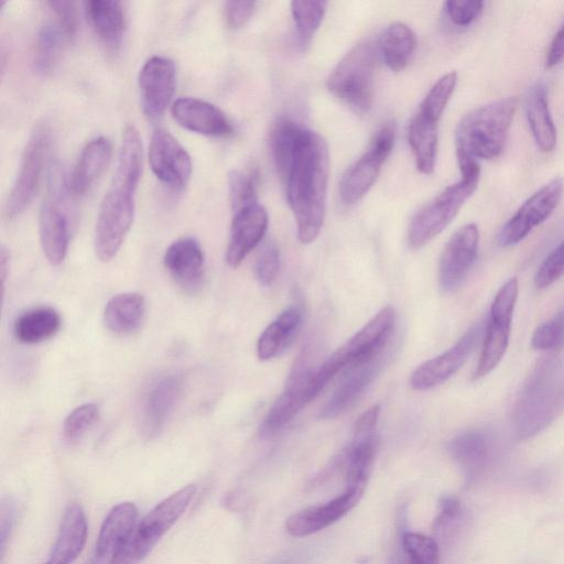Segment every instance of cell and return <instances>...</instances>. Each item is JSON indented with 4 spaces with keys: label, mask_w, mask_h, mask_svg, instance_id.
<instances>
[{
    "label": "cell",
    "mask_w": 564,
    "mask_h": 564,
    "mask_svg": "<svg viewBox=\"0 0 564 564\" xmlns=\"http://www.w3.org/2000/svg\"><path fill=\"white\" fill-rule=\"evenodd\" d=\"M65 39L67 37L56 22L41 25L32 50V65L36 73L45 75L55 67Z\"/></svg>",
    "instance_id": "8d00e7d4"
},
{
    "label": "cell",
    "mask_w": 564,
    "mask_h": 564,
    "mask_svg": "<svg viewBox=\"0 0 564 564\" xmlns=\"http://www.w3.org/2000/svg\"><path fill=\"white\" fill-rule=\"evenodd\" d=\"M149 164L154 175L174 189L183 188L192 174L191 156L165 129H156L149 144Z\"/></svg>",
    "instance_id": "9a60e30c"
},
{
    "label": "cell",
    "mask_w": 564,
    "mask_h": 564,
    "mask_svg": "<svg viewBox=\"0 0 564 564\" xmlns=\"http://www.w3.org/2000/svg\"><path fill=\"white\" fill-rule=\"evenodd\" d=\"M384 357L382 351L347 369L348 373L322 408L319 416L324 420L334 419L349 409L372 382L382 367Z\"/></svg>",
    "instance_id": "7402d4cb"
},
{
    "label": "cell",
    "mask_w": 564,
    "mask_h": 564,
    "mask_svg": "<svg viewBox=\"0 0 564 564\" xmlns=\"http://www.w3.org/2000/svg\"><path fill=\"white\" fill-rule=\"evenodd\" d=\"M517 106L518 100L508 97L467 112L456 129V154L476 161L499 156L505 148Z\"/></svg>",
    "instance_id": "277c9868"
},
{
    "label": "cell",
    "mask_w": 564,
    "mask_h": 564,
    "mask_svg": "<svg viewBox=\"0 0 564 564\" xmlns=\"http://www.w3.org/2000/svg\"><path fill=\"white\" fill-rule=\"evenodd\" d=\"M195 492L196 486L187 485L159 502L135 523L108 564H139L185 512Z\"/></svg>",
    "instance_id": "8992f818"
},
{
    "label": "cell",
    "mask_w": 564,
    "mask_h": 564,
    "mask_svg": "<svg viewBox=\"0 0 564 564\" xmlns=\"http://www.w3.org/2000/svg\"><path fill=\"white\" fill-rule=\"evenodd\" d=\"M563 187V180L555 177L533 193L500 229L497 236L499 246L519 243L545 221L560 204Z\"/></svg>",
    "instance_id": "7c38bea8"
},
{
    "label": "cell",
    "mask_w": 564,
    "mask_h": 564,
    "mask_svg": "<svg viewBox=\"0 0 564 564\" xmlns=\"http://www.w3.org/2000/svg\"><path fill=\"white\" fill-rule=\"evenodd\" d=\"M84 6L86 18L98 37L110 47L119 46L126 29V17L121 2L89 0Z\"/></svg>",
    "instance_id": "f546056e"
},
{
    "label": "cell",
    "mask_w": 564,
    "mask_h": 564,
    "mask_svg": "<svg viewBox=\"0 0 564 564\" xmlns=\"http://www.w3.org/2000/svg\"><path fill=\"white\" fill-rule=\"evenodd\" d=\"M518 290V280L512 278L509 279L495 295L485 328L481 352L473 373V380H478L487 376L498 366L505 356L509 344Z\"/></svg>",
    "instance_id": "9c48e42d"
},
{
    "label": "cell",
    "mask_w": 564,
    "mask_h": 564,
    "mask_svg": "<svg viewBox=\"0 0 564 564\" xmlns=\"http://www.w3.org/2000/svg\"><path fill=\"white\" fill-rule=\"evenodd\" d=\"M163 263L169 274L181 286L194 291L202 284L205 257L196 239L183 237L173 241L165 250Z\"/></svg>",
    "instance_id": "603a6c76"
},
{
    "label": "cell",
    "mask_w": 564,
    "mask_h": 564,
    "mask_svg": "<svg viewBox=\"0 0 564 564\" xmlns=\"http://www.w3.org/2000/svg\"><path fill=\"white\" fill-rule=\"evenodd\" d=\"M481 332V324L474 325L449 349L421 364L411 375V388L419 391L429 390L449 379L464 365L477 345Z\"/></svg>",
    "instance_id": "2e32d148"
},
{
    "label": "cell",
    "mask_w": 564,
    "mask_h": 564,
    "mask_svg": "<svg viewBox=\"0 0 564 564\" xmlns=\"http://www.w3.org/2000/svg\"><path fill=\"white\" fill-rule=\"evenodd\" d=\"M172 116L183 128L208 137H229L234 127L217 106L195 97H182L172 105Z\"/></svg>",
    "instance_id": "44dd1931"
},
{
    "label": "cell",
    "mask_w": 564,
    "mask_h": 564,
    "mask_svg": "<svg viewBox=\"0 0 564 564\" xmlns=\"http://www.w3.org/2000/svg\"><path fill=\"white\" fill-rule=\"evenodd\" d=\"M304 128L288 117H280L272 124L269 148L272 161L281 180L285 181L291 169Z\"/></svg>",
    "instance_id": "4dcf8cb0"
},
{
    "label": "cell",
    "mask_w": 564,
    "mask_h": 564,
    "mask_svg": "<svg viewBox=\"0 0 564 564\" xmlns=\"http://www.w3.org/2000/svg\"><path fill=\"white\" fill-rule=\"evenodd\" d=\"M98 406L95 403H84L75 408L65 419L63 435L68 442L82 438L98 419Z\"/></svg>",
    "instance_id": "7bdbcfd3"
},
{
    "label": "cell",
    "mask_w": 564,
    "mask_h": 564,
    "mask_svg": "<svg viewBox=\"0 0 564 564\" xmlns=\"http://www.w3.org/2000/svg\"><path fill=\"white\" fill-rule=\"evenodd\" d=\"M564 275V240L561 241L542 261L534 283L536 288L544 289Z\"/></svg>",
    "instance_id": "f6af8a7d"
},
{
    "label": "cell",
    "mask_w": 564,
    "mask_h": 564,
    "mask_svg": "<svg viewBox=\"0 0 564 564\" xmlns=\"http://www.w3.org/2000/svg\"><path fill=\"white\" fill-rule=\"evenodd\" d=\"M525 115L538 148L542 152H551L556 144L557 133L549 107L547 89L543 83H536L530 89Z\"/></svg>",
    "instance_id": "f1b7e54d"
},
{
    "label": "cell",
    "mask_w": 564,
    "mask_h": 564,
    "mask_svg": "<svg viewBox=\"0 0 564 564\" xmlns=\"http://www.w3.org/2000/svg\"><path fill=\"white\" fill-rule=\"evenodd\" d=\"M62 324L59 313L51 306H37L20 314L13 333L23 344H39L55 336Z\"/></svg>",
    "instance_id": "836d02e7"
},
{
    "label": "cell",
    "mask_w": 564,
    "mask_h": 564,
    "mask_svg": "<svg viewBox=\"0 0 564 564\" xmlns=\"http://www.w3.org/2000/svg\"><path fill=\"white\" fill-rule=\"evenodd\" d=\"M325 1H292L291 13L302 44L311 41L325 15Z\"/></svg>",
    "instance_id": "f35d334b"
},
{
    "label": "cell",
    "mask_w": 564,
    "mask_h": 564,
    "mask_svg": "<svg viewBox=\"0 0 564 564\" xmlns=\"http://www.w3.org/2000/svg\"><path fill=\"white\" fill-rule=\"evenodd\" d=\"M51 143L50 129L40 123L32 130L24 147L19 171L4 204L8 219L19 216L33 199Z\"/></svg>",
    "instance_id": "8fae6325"
},
{
    "label": "cell",
    "mask_w": 564,
    "mask_h": 564,
    "mask_svg": "<svg viewBox=\"0 0 564 564\" xmlns=\"http://www.w3.org/2000/svg\"><path fill=\"white\" fill-rule=\"evenodd\" d=\"M254 1H226L224 4V19L230 29L243 26L253 14Z\"/></svg>",
    "instance_id": "c3c4849f"
},
{
    "label": "cell",
    "mask_w": 564,
    "mask_h": 564,
    "mask_svg": "<svg viewBox=\"0 0 564 564\" xmlns=\"http://www.w3.org/2000/svg\"><path fill=\"white\" fill-rule=\"evenodd\" d=\"M112 153L111 141L104 135L89 140L82 149L72 171L68 187L73 195H84L108 165Z\"/></svg>",
    "instance_id": "83f0119b"
},
{
    "label": "cell",
    "mask_w": 564,
    "mask_h": 564,
    "mask_svg": "<svg viewBox=\"0 0 564 564\" xmlns=\"http://www.w3.org/2000/svg\"><path fill=\"white\" fill-rule=\"evenodd\" d=\"M268 223V213L259 203L234 212L226 248V262L229 267H238L257 247L267 231Z\"/></svg>",
    "instance_id": "d6986e66"
},
{
    "label": "cell",
    "mask_w": 564,
    "mask_h": 564,
    "mask_svg": "<svg viewBox=\"0 0 564 564\" xmlns=\"http://www.w3.org/2000/svg\"><path fill=\"white\" fill-rule=\"evenodd\" d=\"M492 451V435L481 429L462 432L448 443L451 456L469 480L475 479L485 470Z\"/></svg>",
    "instance_id": "d4e9b609"
},
{
    "label": "cell",
    "mask_w": 564,
    "mask_h": 564,
    "mask_svg": "<svg viewBox=\"0 0 564 564\" xmlns=\"http://www.w3.org/2000/svg\"><path fill=\"white\" fill-rule=\"evenodd\" d=\"M56 17V23L67 40L75 36L78 26L76 3L70 0H50L47 2Z\"/></svg>",
    "instance_id": "7dc6e473"
},
{
    "label": "cell",
    "mask_w": 564,
    "mask_h": 564,
    "mask_svg": "<svg viewBox=\"0 0 564 564\" xmlns=\"http://www.w3.org/2000/svg\"><path fill=\"white\" fill-rule=\"evenodd\" d=\"M87 519L76 502L64 510L57 536L44 564H72L82 553L87 540Z\"/></svg>",
    "instance_id": "484cf974"
},
{
    "label": "cell",
    "mask_w": 564,
    "mask_h": 564,
    "mask_svg": "<svg viewBox=\"0 0 564 564\" xmlns=\"http://www.w3.org/2000/svg\"><path fill=\"white\" fill-rule=\"evenodd\" d=\"M378 47L365 42L352 47L327 79L328 90L355 111L365 113L372 106Z\"/></svg>",
    "instance_id": "52a82bcc"
},
{
    "label": "cell",
    "mask_w": 564,
    "mask_h": 564,
    "mask_svg": "<svg viewBox=\"0 0 564 564\" xmlns=\"http://www.w3.org/2000/svg\"><path fill=\"white\" fill-rule=\"evenodd\" d=\"M564 412V357L549 356L528 377L512 408L511 422L519 440H529Z\"/></svg>",
    "instance_id": "3957f363"
},
{
    "label": "cell",
    "mask_w": 564,
    "mask_h": 564,
    "mask_svg": "<svg viewBox=\"0 0 564 564\" xmlns=\"http://www.w3.org/2000/svg\"><path fill=\"white\" fill-rule=\"evenodd\" d=\"M138 522V509L132 502L115 506L106 516L96 541L95 556L107 561L117 553Z\"/></svg>",
    "instance_id": "4316f807"
},
{
    "label": "cell",
    "mask_w": 564,
    "mask_h": 564,
    "mask_svg": "<svg viewBox=\"0 0 564 564\" xmlns=\"http://www.w3.org/2000/svg\"><path fill=\"white\" fill-rule=\"evenodd\" d=\"M175 86L174 62L162 55L149 57L139 73V88L143 112L156 119L170 104Z\"/></svg>",
    "instance_id": "e0dca14e"
},
{
    "label": "cell",
    "mask_w": 564,
    "mask_h": 564,
    "mask_svg": "<svg viewBox=\"0 0 564 564\" xmlns=\"http://www.w3.org/2000/svg\"><path fill=\"white\" fill-rule=\"evenodd\" d=\"M329 152L325 139L305 129L284 181L299 240L313 242L325 219Z\"/></svg>",
    "instance_id": "7a4b0ae2"
},
{
    "label": "cell",
    "mask_w": 564,
    "mask_h": 564,
    "mask_svg": "<svg viewBox=\"0 0 564 564\" xmlns=\"http://www.w3.org/2000/svg\"><path fill=\"white\" fill-rule=\"evenodd\" d=\"M416 45L414 31L403 22H393L380 35L378 51L387 66L399 72L408 66Z\"/></svg>",
    "instance_id": "e575fe53"
},
{
    "label": "cell",
    "mask_w": 564,
    "mask_h": 564,
    "mask_svg": "<svg viewBox=\"0 0 564 564\" xmlns=\"http://www.w3.org/2000/svg\"><path fill=\"white\" fill-rule=\"evenodd\" d=\"M437 126L416 112L410 121L408 141L414 154L416 169L423 174H431L435 167L437 154Z\"/></svg>",
    "instance_id": "d590c367"
},
{
    "label": "cell",
    "mask_w": 564,
    "mask_h": 564,
    "mask_svg": "<svg viewBox=\"0 0 564 564\" xmlns=\"http://www.w3.org/2000/svg\"><path fill=\"white\" fill-rule=\"evenodd\" d=\"M280 267V252L272 241L265 242L254 262V274L263 286H270L276 279Z\"/></svg>",
    "instance_id": "ee69618b"
},
{
    "label": "cell",
    "mask_w": 564,
    "mask_h": 564,
    "mask_svg": "<svg viewBox=\"0 0 564 564\" xmlns=\"http://www.w3.org/2000/svg\"><path fill=\"white\" fill-rule=\"evenodd\" d=\"M183 386V377L175 372L162 375L149 384L139 415L140 430L145 437L161 433L181 399Z\"/></svg>",
    "instance_id": "4fadbf2b"
},
{
    "label": "cell",
    "mask_w": 564,
    "mask_h": 564,
    "mask_svg": "<svg viewBox=\"0 0 564 564\" xmlns=\"http://www.w3.org/2000/svg\"><path fill=\"white\" fill-rule=\"evenodd\" d=\"M141 165L139 131L133 124H127L121 135L117 166L96 219L94 248L102 262L110 261L118 253L132 225Z\"/></svg>",
    "instance_id": "6da1fadb"
},
{
    "label": "cell",
    "mask_w": 564,
    "mask_h": 564,
    "mask_svg": "<svg viewBox=\"0 0 564 564\" xmlns=\"http://www.w3.org/2000/svg\"><path fill=\"white\" fill-rule=\"evenodd\" d=\"M315 369L297 367L290 376L284 390L268 411L261 425L263 436H272L282 430L312 400V377Z\"/></svg>",
    "instance_id": "ac0fdd59"
},
{
    "label": "cell",
    "mask_w": 564,
    "mask_h": 564,
    "mask_svg": "<svg viewBox=\"0 0 564 564\" xmlns=\"http://www.w3.org/2000/svg\"><path fill=\"white\" fill-rule=\"evenodd\" d=\"M531 345L544 351H555L564 346V306L535 328Z\"/></svg>",
    "instance_id": "b9f144b4"
},
{
    "label": "cell",
    "mask_w": 564,
    "mask_h": 564,
    "mask_svg": "<svg viewBox=\"0 0 564 564\" xmlns=\"http://www.w3.org/2000/svg\"><path fill=\"white\" fill-rule=\"evenodd\" d=\"M395 131L393 121L381 124L375 132L367 151L346 170L339 183V196L344 204L357 203L372 187L381 165L393 149Z\"/></svg>",
    "instance_id": "30bf717a"
},
{
    "label": "cell",
    "mask_w": 564,
    "mask_h": 564,
    "mask_svg": "<svg viewBox=\"0 0 564 564\" xmlns=\"http://www.w3.org/2000/svg\"><path fill=\"white\" fill-rule=\"evenodd\" d=\"M39 234L42 250L52 265H58L66 257L69 240L68 219L55 193L42 203L39 215Z\"/></svg>",
    "instance_id": "cb8c5ba5"
},
{
    "label": "cell",
    "mask_w": 564,
    "mask_h": 564,
    "mask_svg": "<svg viewBox=\"0 0 564 564\" xmlns=\"http://www.w3.org/2000/svg\"><path fill=\"white\" fill-rule=\"evenodd\" d=\"M258 173L256 170H232L228 174L229 199L236 212L257 202Z\"/></svg>",
    "instance_id": "60d3db41"
},
{
    "label": "cell",
    "mask_w": 564,
    "mask_h": 564,
    "mask_svg": "<svg viewBox=\"0 0 564 564\" xmlns=\"http://www.w3.org/2000/svg\"><path fill=\"white\" fill-rule=\"evenodd\" d=\"M365 489L348 487L330 501L305 508L293 513L285 522L293 536H305L318 532L347 514L360 500Z\"/></svg>",
    "instance_id": "ffe728a7"
},
{
    "label": "cell",
    "mask_w": 564,
    "mask_h": 564,
    "mask_svg": "<svg viewBox=\"0 0 564 564\" xmlns=\"http://www.w3.org/2000/svg\"><path fill=\"white\" fill-rule=\"evenodd\" d=\"M302 322V312L296 306L284 310L271 322L257 341V356L269 360L278 356L291 341Z\"/></svg>",
    "instance_id": "d6a6232c"
},
{
    "label": "cell",
    "mask_w": 564,
    "mask_h": 564,
    "mask_svg": "<svg viewBox=\"0 0 564 564\" xmlns=\"http://www.w3.org/2000/svg\"><path fill=\"white\" fill-rule=\"evenodd\" d=\"M479 248V229L476 224L459 228L447 241L438 267V281L444 292L458 289L473 268Z\"/></svg>",
    "instance_id": "5bb4252c"
},
{
    "label": "cell",
    "mask_w": 564,
    "mask_h": 564,
    "mask_svg": "<svg viewBox=\"0 0 564 564\" xmlns=\"http://www.w3.org/2000/svg\"><path fill=\"white\" fill-rule=\"evenodd\" d=\"M485 2L479 0H449L444 2V11L456 26H468L484 11Z\"/></svg>",
    "instance_id": "bcb514c9"
},
{
    "label": "cell",
    "mask_w": 564,
    "mask_h": 564,
    "mask_svg": "<svg viewBox=\"0 0 564 564\" xmlns=\"http://www.w3.org/2000/svg\"><path fill=\"white\" fill-rule=\"evenodd\" d=\"M564 58V24L553 37L545 57L546 67L557 65Z\"/></svg>",
    "instance_id": "f907efd6"
},
{
    "label": "cell",
    "mask_w": 564,
    "mask_h": 564,
    "mask_svg": "<svg viewBox=\"0 0 564 564\" xmlns=\"http://www.w3.org/2000/svg\"><path fill=\"white\" fill-rule=\"evenodd\" d=\"M395 313L391 306L380 310L359 332L335 350L312 377L315 397L340 371L367 361L386 348L392 334Z\"/></svg>",
    "instance_id": "5b68a950"
},
{
    "label": "cell",
    "mask_w": 564,
    "mask_h": 564,
    "mask_svg": "<svg viewBox=\"0 0 564 564\" xmlns=\"http://www.w3.org/2000/svg\"><path fill=\"white\" fill-rule=\"evenodd\" d=\"M401 544L406 564H438V545L433 538L417 532L404 531Z\"/></svg>",
    "instance_id": "ab89813d"
},
{
    "label": "cell",
    "mask_w": 564,
    "mask_h": 564,
    "mask_svg": "<svg viewBox=\"0 0 564 564\" xmlns=\"http://www.w3.org/2000/svg\"><path fill=\"white\" fill-rule=\"evenodd\" d=\"M10 256L4 247H1L0 251V275L2 288H4V281L9 272Z\"/></svg>",
    "instance_id": "f5cc1de1"
},
{
    "label": "cell",
    "mask_w": 564,
    "mask_h": 564,
    "mask_svg": "<svg viewBox=\"0 0 564 564\" xmlns=\"http://www.w3.org/2000/svg\"><path fill=\"white\" fill-rule=\"evenodd\" d=\"M15 522V507L11 499L3 500L1 503L0 516V539H1V553L3 554L6 543Z\"/></svg>",
    "instance_id": "681fc988"
},
{
    "label": "cell",
    "mask_w": 564,
    "mask_h": 564,
    "mask_svg": "<svg viewBox=\"0 0 564 564\" xmlns=\"http://www.w3.org/2000/svg\"><path fill=\"white\" fill-rule=\"evenodd\" d=\"M479 172L460 174V180L448 185L426 203L412 218L408 243L419 249L438 236L457 216L478 186Z\"/></svg>",
    "instance_id": "ba28073f"
},
{
    "label": "cell",
    "mask_w": 564,
    "mask_h": 564,
    "mask_svg": "<svg viewBox=\"0 0 564 564\" xmlns=\"http://www.w3.org/2000/svg\"><path fill=\"white\" fill-rule=\"evenodd\" d=\"M145 300L137 292H123L113 295L104 310V322L107 328L116 334H128L135 330L143 318Z\"/></svg>",
    "instance_id": "1f68e13d"
},
{
    "label": "cell",
    "mask_w": 564,
    "mask_h": 564,
    "mask_svg": "<svg viewBox=\"0 0 564 564\" xmlns=\"http://www.w3.org/2000/svg\"><path fill=\"white\" fill-rule=\"evenodd\" d=\"M460 510L459 501L455 497H445L441 501V512L436 520L438 525H443L456 519Z\"/></svg>",
    "instance_id": "816d5d0a"
},
{
    "label": "cell",
    "mask_w": 564,
    "mask_h": 564,
    "mask_svg": "<svg viewBox=\"0 0 564 564\" xmlns=\"http://www.w3.org/2000/svg\"><path fill=\"white\" fill-rule=\"evenodd\" d=\"M457 74L449 72L438 78L419 106L417 112L438 123L455 89Z\"/></svg>",
    "instance_id": "74e56055"
}]
</instances>
